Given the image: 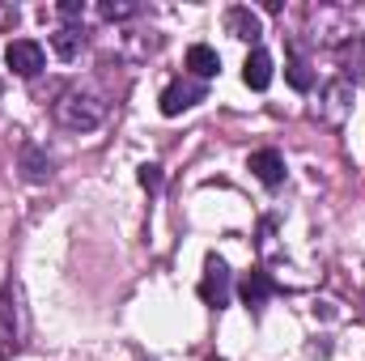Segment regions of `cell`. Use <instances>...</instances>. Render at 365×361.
<instances>
[{
    "label": "cell",
    "mask_w": 365,
    "mask_h": 361,
    "mask_svg": "<svg viewBox=\"0 0 365 361\" xmlns=\"http://www.w3.org/2000/svg\"><path fill=\"white\" fill-rule=\"evenodd\" d=\"M238 293H242V302H247V306H255V310H259V306L276 293V285H272V276H268V272L255 268V272H247V276H242Z\"/></svg>",
    "instance_id": "10"
},
{
    "label": "cell",
    "mask_w": 365,
    "mask_h": 361,
    "mask_svg": "<svg viewBox=\"0 0 365 361\" xmlns=\"http://www.w3.org/2000/svg\"><path fill=\"white\" fill-rule=\"evenodd\" d=\"M327 98H331V115H327V119H340V115H344V98H349V81H336V86L327 90Z\"/></svg>",
    "instance_id": "14"
},
{
    "label": "cell",
    "mask_w": 365,
    "mask_h": 361,
    "mask_svg": "<svg viewBox=\"0 0 365 361\" xmlns=\"http://www.w3.org/2000/svg\"><path fill=\"white\" fill-rule=\"evenodd\" d=\"M230 289H234L230 264H225L221 255H208V260H204V276H200V298L221 310V306L230 302Z\"/></svg>",
    "instance_id": "3"
},
{
    "label": "cell",
    "mask_w": 365,
    "mask_h": 361,
    "mask_svg": "<svg viewBox=\"0 0 365 361\" xmlns=\"http://www.w3.org/2000/svg\"><path fill=\"white\" fill-rule=\"evenodd\" d=\"M284 77H289V86H293L297 93H306L310 86H314V73H310V68H306L302 60H289V68H284Z\"/></svg>",
    "instance_id": "13"
},
{
    "label": "cell",
    "mask_w": 365,
    "mask_h": 361,
    "mask_svg": "<svg viewBox=\"0 0 365 361\" xmlns=\"http://www.w3.org/2000/svg\"><path fill=\"white\" fill-rule=\"evenodd\" d=\"M136 179H140V187H145V191H158V187H162V166H153V162H145Z\"/></svg>",
    "instance_id": "15"
},
{
    "label": "cell",
    "mask_w": 365,
    "mask_h": 361,
    "mask_svg": "<svg viewBox=\"0 0 365 361\" xmlns=\"http://www.w3.org/2000/svg\"><path fill=\"white\" fill-rule=\"evenodd\" d=\"M81 43H86L81 26H64V30H56V34H51V47H56V56H60V60H77V56H81Z\"/></svg>",
    "instance_id": "12"
},
{
    "label": "cell",
    "mask_w": 365,
    "mask_h": 361,
    "mask_svg": "<svg viewBox=\"0 0 365 361\" xmlns=\"http://www.w3.org/2000/svg\"><path fill=\"white\" fill-rule=\"evenodd\" d=\"M56 119H60L64 128H73V132H90V128H98V123L106 119V102L93 98V93L73 90L56 102Z\"/></svg>",
    "instance_id": "1"
},
{
    "label": "cell",
    "mask_w": 365,
    "mask_h": 361,
    "mask_svg": "<svg viewBox=\"0 0 365 361\" xmlns=\"http://www.w3.org/2000/svg\"><path fill=\"white\" fill-rule=\"evenodd\" d=\"M21 293L17 285H0V361H9L21 349Z\"/></svg>",
    "instance_id": "2"
},
{
    "label": "cell",
    "mask_w": 365,
    "mask_h": 361,
    "mask_svg": "<svg viewBox=\"0 0 365 361\" xmlns=\"http://www.w3.org/2000/svg\"><path fill=\"white\" fill-rule=\"evenodd\" d=\"M56 13H60V17H68V21H77V17L86 13V4H81V0H60V4H56Z\"/></svg>",
    "instance_id": "17"
},
{
    "label": "cell",
    "mask_w": 365,
    "mask_h": 361,
    "mask_svg": "<svg viewBox=\"0 0 365 361\" xmlns=\"http://www.w3.org/2000/svg\"><path fill=\"white\" fill-rule=\"evenodd\" d=\"M187 68H191L195 81H208V77L221 73V56H217L208 43H191V47H187Z\"/></svg>",
    "instance_id": "7"
},
{
    "label": "cell",
    "mask_w": 365,
    "mask_h": 361,
    "mask_svg": "<svg viewBox=\"0 0 365 361\" xmlns=\"http://www.w3.org/2000/svg\"><path fill=\"white\" fill-rule=\"evenodd\" d=\"M225 30L234 34V39H242V43H259V34H264V26H259V17L251 13V9H230L225 13Z\"/></svg>",
    "instance_id": "8"
},
{
    "label": "cell",
    "mask_w": 365,
    "mask_h": 361,
    "mask_svg": "<svg viewBox=\"0 0 365 361\" xmlns=\"http://www.w3.org/2000/svg\"><path fill=\"white\" fill-rule=\"evenodd\" d=\"M208 90H204V81H195V77H182V81H170L166 90H162V115H182V111H191L195 102H204Z\"/></svg>",
    "instance_id": "5"
},
{
    "label": "cell",
    "mask_w": 365,
    "mask_h": 361,
    "mask_svg": "<svg viewBox=\"0 0 365 361\" xmlns=\"http://www.w3.org/2000/svg\"><path fill=\"white\" fill-rule=\"evenodd\" d=\"M4 64H9L17 77H38L43 64H47V51H43V43H34V39H13V43L4 47Z\"/></svg>",
    "instance_id": "4"
},
{
    "label": "cell",
    "mask_w": 365,
    "mask_h": 361,
    "mask_svg": "<svg viewBox=\"0 0 365 361\" xmlns=\"http://www.w3.org/2000/svg\"><path fill=\"white\" fill-rule=\"evenodd\" d=\"M247 166H251V175L264 183V187H280L284 183V158L276 149H255Z\"/></svg>",
    "instance_id": "6"
},
{
    "label": "cell",
    "mask_w": 365,
    "mask_h": 361,
    "mask_svg": "<svg viewBox=\"0 0 365 361\" xmlns=\"http://www.w3.org/2000/svg\"><path fill=\"white\" fill-rule=\"evenodd\" d=\"M242 81H247L251 90H268V86H272V56H268L264 47H255V51L247 56V64H242Z\"/></svg>",
    "instance_id": "9"
},
{
    "label": "cell",
    "mask_w": 365,
    "mask_h": 361,
    "mask_svg": "<svg viewBox=\"0 0 365 361\" xmlns=\"http://www.w3.org/2000/svg\"><path fill=\"white\" fill-rule=\"evenodd\" d=\"M0 90H4V86H0Z\"/></svg>",
    "instance_id": "18"
},
{
    "label": "cell",
    "mask_w": 365,
    "mask_h": 361,
    "mask_svg": "<svg viewBox=\"0 0 365 361\" xmlns=\"http://www.w3.org/2000/svg\"><path fill=\"white\" fill-rule=\"evenodd\" d=\"M21 175L30 183H43L51 175V158H47V149H38V145H26L21 149Z\"/></svg>",
    "instance_id": "11"
},
{
    "label": "cell",
    "mask_w": 365,
    "mask_h": 361,
    "mask_svg": "<svg viewBox=\"0 0 365 361\" xmlns=\"http://www.w3.org/2000/svg\"><path fill=\"white\" fill-rule=\"evenodd\" d=\"M98 13H102L106 21H119V17H132V13H136V4H115V0H106Z\"/></svg>",
    "instance_id": "16"
}]
</instances>
